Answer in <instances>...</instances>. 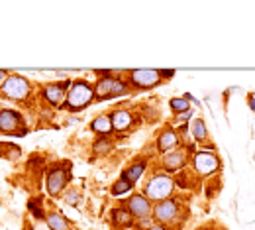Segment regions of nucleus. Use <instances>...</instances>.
I'll return each instance as SVG.
<instances>
[{
	"instance_id": "obj_4",
	"label": "nucleus",
	"mask_w": 255,
	"mask_h": 230,
	"mask_svg": "<svg viewBox=\"0 0 255 230\" xmlns=\"http://www.w3.org/2000/svg\"><path fill=\"white\" fill-rule=\"evenodd\" d=\"M220 158L216 156V152H208L206 148L194 154V171L198 175H214L220 169Z\"/></svg>"
},
{
	"instance_id": "obj_17",
	"label": "nucleus",
	"mask_w": 255,
	"mask_h": 230,
	"mask_svg": "<svg viewBox=\"0 0 255 230\" xmlns=\"http://www.w3.org/2000/svg\"><path fill=\"white\" fill-rule=\"evenodd\" d=\"M47 227H49V230H69L71 229L69 221L65 219L61 213H51V215L47 217Z\"/></svg>"
},
{
	"instance_id": "obj_9",
	"label": "nucleus",
	"mask_w": 255,
	"mask_h": 230,
	"mask_svg": "<svg viewBox=\"0 0 255 230\" xmlns=\"http://www.w3.org/2000/svg\"><path fill=\"white\" fill-rule=\"evenodd\" d=\"M69 85H71V81L67 79L63 83H51V85H47V87H43V93H41V97L47 100L49 104H61L65 102V97H67V93H69Z\"/></svg>"
},
{
	"instance_id": "obj_11",
	"label": "nucleus",
	"mask_w": 255,
	"mask_h": 230,
	"mask_svg": "<svg viewBox=\"0 0 255 230\" xmlns=\"http://www.w3.org/2000/svg\"><path fill=\"white\" fill-rule=\"evenodd\" d=\"M22 126V116L16 110H2L0 112V132H14L22 134L18 130Z\"/></svg>"
},
{
	"instance_id": "obj_15",
	"label": "nucleus",
	"mask_w": 255,
	"mask_h": 230,
	"mask_svg": "<svg viewBox=\"0 0 255 230\" xmlns=\"http://www.w3.org/2000/svg\"><path fill=\"white\" fill-rule=\"evenodd\" d=\"M189 128L192 132V138L198 144H206L208 142V128H206V124H204L202 118H194L191 124H189Z\"/></svg>"
},
{
	"instance_id": "obj_19",
	"label": "nucleus",
	"mask_w": 255,
	"mask_h": 230,
	"mask_svg": "<svg viewBox=\"0 0 255 230\" xmlns=\"http://www.w3.org/2000/svg\"><path fill=\"white\" fill-rule=\"evenodd\" d=\"M93 130L98 132V134H110V132L114 130V128H112V120H110V116L102 114V116L95 118V122H93Z\"/></svg>"
},
{
	"instance_id": "obj_23",
	"label": "nucleus",
	"mask_w": 255,
	"mask_h": 230,
	"mask_svg": "<svg viewBox=\"0 0 255 230\" xmlns=\"http://www.w3.org/2000/svg\"><path fill=\"white\" fill-rule=\"evenodd\" d=\"M81 201H83V195H81V193L69 191V193L65 195V203H69V205H77V203H81Z\"/></svg>"
},
{
	"instance_id": "obj_21",
	"label": "nucleus",
	"mask_w": 255,
	"mask_h": 230,
	"mask_svg": "<svg viewBox=\"0 0 255 230\" xmlns=\"http://www.w3.org/2000/svg\"><path fill=\"white\" fill-rule=\"evenodd\" d=\"M93 150H95L98 156H104V154H108V152L112 150V142H110L108 138H100L98 142H95Z\"/></svg>"
},
{
	"instance_id": "obj_5",
	"label": "nucleus",
	"mask_w": 255,
	"mask_h": 230,
	"mask_svg": "<svg viewBox=\"0 0 255 230\" xmlns=\"http://www.w3.org/2000/svg\"><path fill=\"white\" fill-rule=\"evenodd\" d=\"M163 81V71L155 69H135L129 71V83L137 89H153Z\"/></svg>"
},
{
	"instance_id": "obj_3",
	"label": "nucleus",
	"mask_w": 255,
	"mask_h": 230,
	"mask_svg": "<svg viewBox=\"0 0 255 230\" xmlns=\"http://www.w3.org/2000/svg\"><path fill=\"white\" fill-rule=\"evenodd\" d=\"M126 93H128V85L122 79H118V77H102L95 87V97L98 100L120 97V95H126Z\"/></svg>"
},
{
	"instance_id": "obj_25",
	"label": "nucleus",
	"mask_w": 255,
	"mask_h": 230,
	"mask_svg": "<svg viewBox=\"0 0 255 230\" xmlns=\"http://www.w3.org/2000/svg\"><path fill=\"white\" fill-rule=\"evenodd\" d=\"M248 104H250L252 112H255V97H254V95H250V97H248Z\"/></svg>"
},
{
	"instance_id": "obj_27",
	"label": "nucleus",
	"mask_w": 255,
	"mask_h": 230,
	"mask_svg": "<svg viewBox=\"0 0 255 230\" xmlns=\"http://www.w3.org/2000/svg\"><path fill=\"white\" fill-rule=\"evenodd\" d=\"M79 120L77 118H69V120H65V124H69V126H73V124H77Z\"/></svg>"
},
{
	"instance_id": "obj_22",
	"label": "nucleus",
	"mask_w": 255,
	"mask_h": 230,
	"mask_svg": "<svg viewBox=\"0 0 255 230\" xmlns=\"http://www.w3.org/2000/svg\"><path fill=\"white\" fill-rule=\"evenodd\" d=\"M129 189H131V183L126 181L124 177H120V181H116L114 187H112V195H124Z\"/></svg>"
},
{
	"instance_id": "obj_10",
	"label": "nucleus",
	"mask_w": 255,
	"mask_h": 230,
	"mask_svg": "<svg viewBox=\"0 0 255 230\" xmlns=\"http://www.w3.org/2000/svg\"><path fill=\"white\" fill-rule=\"evenodd\" d=\"M67 181H69V173L65 169H51L49 175H47V191H49V195H53V197L59 195L65 189Z\"/></svg>"
},
{
	"instance_id": "obj_2",
	"label": "nucleus",
	"mask_w": 255,
	"mask_h": 230,
	"mask_svg": "<svg viewBox=\"0 0 255 230\" xmlns=\"http://www.w3.org/2000/svg\"><path fill=\"white\" fill-rule=\"evenodd\" d=\"M173 189H175V181L165 173H157L147 181L143 195L149 201H165L173 193Z\"/></svg>"
},
{
	"instance_id": "obj_14",
	"label": "nucleus",
	"mask_w": 255,
	"mask_h": 230,
	"mask_svg": "<svg viewBox=\"0 0 255 230\" xmlns=\"http://www.w3.org/2000/svg\"><path fill=\"white\" fill-rule=\"evenodd\" d=\"M179 142H181L179 134L173 130V128H167V130L161 132L159 140H157V148H159V152H169V150L177 148Z\"/></svg>"
},
{
	"instance_id": "obj_18",
	"label": "nucleus",
	"mask_w": 255,
	"mask_h": 230,
	"mask_svg": "<svg viewBox=\"0 0 255 230\" xmlns=\"http://www.w3.org/2000/svg\"><path fill=\"white\" fill-rule=\"evenodd\" d=\"M143 171H145V164H143V162H139V164H135V165H129L126 171L122 173V177L133 185V183L141 177V173H143Z\"/></svg>"
},
{
	"instance_id": "obj_8",
	"label": "nucleus",
	"mask_w": 255,
	"mask_h": 230,
	"mask_svg": "<svg viewBox=\"0 0 255 230\" xmlns=\"http://www.w3.org/2000/svg\"><path fill=\"white\" fill-rule=\"evenodd\" d=\"M179 215V203L175 199H165L161 203H155L153 207V219L157 221V225H169L177 219Z\"/></svg>"
},
{
	"instance_id": "obj_20",
	"label": "nucleus",
	"mask_w": 255,
	"mask_h": 230,
	"mask_svg": "<svg viewBox=\"0 0 255 230\" xmlns=\"http://www.w3.org/2000/svg\"><path fill=\"white\" fill-rule=\"evenodd\" d=\"M171 110L175 112V114H185V112H189L191 110V102L185 99V97H181V99H171Z\"/></svg>"
},
{
	"instance_id": "obj_12",
	"label": "nucleus",
	"mask_w": 255,
	"mask_h": 230,
	"mask_svg": "<svg viewBox=\"0 0 255 230\" xmlns=\"http://www.w3.org/2000/svg\"><path fill=\"white\" fill-rule=\"evenodd\" d=\"M187 160H189V156H187V152H185V150L169 152V154L163 158V167H165L167 171L175 173V171H179V169H183V167L187 165Z\"/></svg>"
},
{
	"instance_id": "obj_26",
	"label": "nucleus",
	"mask_w": 255,
	"mask_h": 230,
	"mask_svg": "<svg viewBox=\"0 0 255 230\" xmlns=\"http://www.w3.org/2000/svg\"><path fill=\"white\" fill-rule=\"evenodd\" d=\"M145 230H167V229H165V225H151V227H147Z\"/></svg>"
},
{
	"instance_id": "obj_7",
	"label": "nucleus",
	"mask_w": 255,
	"mask_h": 230,
	"mask_svg": "<svg viewBox=\"0 0 255 230\" xmlns=\"http://www.w3.org/2000/svg\"><path fill=\"white\" fill-rule=\"evenodd\" d=\"M126 209L131 213V217L135 221H139V223H145L149 219V215L153 213V207H151L149 199L145 197V195H139V193L129 197V201L126 203Z\"/></svg>"
},
{
	"instance_id": "obj_16",
	"label": "nucleus",
	"mask_w": 255,
	"mask_h": 230,
	"mask_svg": "<svg viewBox=\"0 0 255 230\" xmlns=\"http://www.w3.org/2000/svg\"><path fill=\"white\" fill-rule=\"evenodd\" d=\"M133 217H131V213L128 211L126 207H118V209H114L112 211V221H114V225H118L120 229H126V227H131V221Z\"/></svg>"
},
{
	"instance_id": "obj_29",
	"label": "nucleus",
	"mask_w": 255,
	"mask_h": 230,
	"mask_svg": "<svg viewBox=\"0 0 255 230\" xmlns=\"http://www.w3.org/2000/svg\"><path fill=\"white\" fill-rule=\"evenodd\" d=\"M254 160H255V156H254Z\"/></svg>"
},
{
	"instance_id": "obj_1",
	"label": "nucleus",
	"mask_w": 255,
	"mask_h": 230,
	"mask_svg": "<svg viewBox=\"0 0 255 230\" xmlns=\"http://www.w3.org/2000/svg\"><path fill=\"white\" fill-rule=\"evenodd\" d=\"M93 99H95V89L87 81H77V83H73V87L67 93L63 108L69 112H77V110H83L85 106H89Z\"/></svg>"
},
{
	"instance_id": "obj_24",
	"label": "nucleus",
	"mask_w": 255,
	"mask_h": 230,
	"mask_svg": "<svg viewBox=\"0 0 255 230\" xmlns=\"http://www.w3.org/2000/svg\"><path fill=\"white\" fill-rule=\"evenodd\" d=\"M30 211L35 215V219H37V221H43V211H41V207H39L35 201H32V203H30Z\"/></svg>"
},
{
	"instance_id": "obj_13",
	"label": "nucleus",
	"mask_w": 255,
	"mask_h": 230,
	"mask_svg": "<svg viewBox=\"0 0 255 230\" xmlns=\"http://www.w3.org/2000/svg\"><path fill=\"white\" fill-rule=\"evenodd\" d=\"M110 120H112V128L118 132L128 130V128L133 124V116H131V112H128V110H124V108L114 110V112L110 114Z\"/></svg>"
},
{
	"instance_id": "obj_28",
	"label": "nucleus",
	"mask_w": 255,
	"mask_h": 230,
	"mask_svg": "<svg viewBox=\"0 0 255 230\" xmlns=\"http://www.w3.org/2000/svg\"><path fill=\"white\" fill-rule=\"evenodd\" d=\"M4 77H6V73H4V71H0V83H4Z\"/></svg>"
},
{
	"instance_id": "obj_6",
	"label": "nucleus",
	"mask_w": 255,
	"mask_h": 230,
	"mask_svg": "<svg viewBox=\"0 0 255 230\" xmlns=\"http://www.w3.org/2000/svg\"><path fill=\"white\" fill-rule=\"evenodd\" d=\"M30 91H32V87H30L28 79H24V77H20V75L8 77V79L4 81V85H2V93H4L6 97L16 99V100H24L30 95Z\"/></svg>"
}]
</instances>
